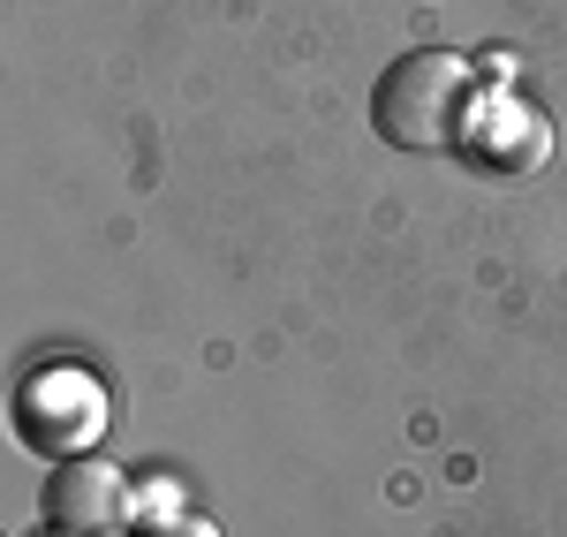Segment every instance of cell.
I'll use <instances>...</instances> for the list:
<instances>
[{"mask_svg":"<svg viewBox=\"0 0 567 537\" xmlns=\"http://www.w3.org/2000/svg\"><path fill=\"white\" fill-rule=\"evenodd\" d=\"M470 167H492V175H529L545 152H553V122L545 106L523 99V91L492 84L470 99V122H462V144H454Z\"/></svg>","mask_w":567,"mask_h":537,"instance_id":"3957f363","label":"cell"},{"mask_svg":"<svg viewBox=\"0 0 567 537\" xmlns=\"http://www.w3.org/2000/svg\"><path fill=\"white\" fill-rule=\"evenodd\" d=\"M470 99H477V76H470L462 53L409 45L371 84V122H379V136L393 152H454L462 122H470Z\"/></svg>","mask_w":567,"mask_h":537,"instance_id":"6da1fadb","label":"cell"},{"mask_svg":"<svg viewBox=\"0 0 567 537\" xmlns=\"http://www.w3.org/2000/svg\"><path fill=\"white\" fill-rule=\"evenodd\" d=\"M122 523H130V477H122V462H106V454L53 462V477H45V530L114 537Z\"/></svg>","mask_w":567,"mask_h":537,"instance_id":"277c9868","label":"cell"},{"mask_svg":"<svg viewBox=\"0 0 567 537\" xmlns=\"http://www.w3.org/2000/svg\"><path fill=\"white\" fill-rule=\"evenodd\" d=\"M152 537H219V523H213V515H167Z\"/></svg>","mask_w":567,"mask_h":537,"instance_id":"5b68a950","label":"cell"},{"mask_svg":"<svg viewBox=\"0 0 567 537\" xmlns=\"http://www.w3.org/2000/svg\"><path fill=\"white\" fill-rule=\"evenodd\" d=\"M99 432H106V386L84 363H45L16 386V440L31 454L76 462V454L99 447Z\"/></svg>","mask_w":567,"mask_h":537,"instance_id":"7a4b0ae2","label":"cell"},{"mask_svg":"<svg viewBox=\"0 0 567 537\" xmlns=\"http://www.w3.org/2000/svg\"><path fill=\"white\" fill-rule=\"evenodd\" d=\"M45 537H69V530H45Z\"/></svg>","mask_w":567,"mask_h":537,"instance_id":"8992f818","label":"cell"}]
</instances>
